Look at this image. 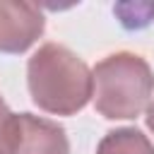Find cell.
<instances>
[{"mask_svg":"<svg viewBox=\"0 0 154 154\" xmlns=\"http://www.w3.org/2000/svg\"><path fill=\"white\" fill-rule=\"evenodd\" d=\"M26 77L34 103L55 116L82 111L94 91L87 63L60 43H43L29 58Z\"/></svg>","mask_w":154,"mask_h":154,"instance_id":"1","label":"cell"},{"mask_svg":"<svg viewBox=\"0 0 154 154\" xmlns=\"http://www.w3.org/2000/svg\"><path fill=\"white\" fill-rule=\"evenodd\" d=\"M147 125H149V130L154 132V103L147 108Z\"/></svg>","mask_w":154,"mask_h":154,"instance_id":"7","label":"cell"},{"mask_svg":"<svg viewBox=\"0 0 154 154\" xmlns=\"http://www.w3.org/2000/svg\"><path fill=\"white\" fill-rule=\"evenodd\" d=\"M12 154H70V142L58 123L31 113H19Z\"/></svg>","mask_w":154,"mask_h":154,"instance_id":"4","label":"cell"},{"mask_svg":"<svg viewBox=\"0 0 154 154\" xmlns=\"http://www.w3.org/2000/svg\"><path fill=\"white\" fill-rule=\"evenodd\" d=\"M17 140V113H12L0 99V154H12Z\"/></svg>","mask_w":154,"mask_h":154,"instance_id":"6","label":"cell"},{"mask_svg":"<svg viewBox=\"0 0 154 154\" xmlns=\"http://www.w3.org/2000/svg\"><path fill=\"white\" fill-rule=\"evenodd\" d=\"M94 106L103 118H137L154 91V72L149 63L135 53H113L91 70Z\"/></svg>","mask_w":154,"mask_h":154,"instance_id":"2","label":"cell"},{"mask_svg":"<svg viewBox=\"0 0 154 154\" xmlns=\"http://www.w3.org/2000/svg\"><path fill=\"white\" fill-rule=\"evenodd\" d=\"M96 154H154V147L137 128H120L106 132Z\"/></svg>","mask_w":154,"mask_h":154,"instance_id":"5","label":"cell"},{"mask_svg":"<svg viewBox=\"0 0 154 154\" xmlns=\"http://www.w3.org/2000/svg\"><path fill=\"white\" fill-rule=\"evenodd\" d=\"M46 19L34 2H5L0 0V51L22 53L41 34Z\"/></svg>","mask_w":154,"mask_h":154,"instance_id":"3","label":"cell"}]
</instances>
